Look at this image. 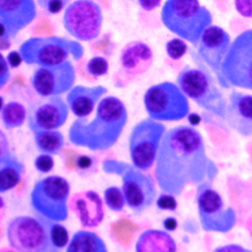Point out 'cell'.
Instances as JSON below:
<instances>
[{
  "label": "cell",
  "instance_id": "cell-33",
  "mask_svg": "<svg viewBox=\"0 0 252 252\" xmlns=\"http://www.w3.org/2000/svg\"><path fill=\"white\" fill-rule=\"evenodd\" d=\"M156 206L160 211H175L177 209L176 197L172 194L162 192L158 196Z\"/></svg>",
  "mask_w": 252,
  "mask_h": 252
},
{
  "label": "cell",
  "instance_id": "cell-22",
  "mask_svg": "<svg viewBox=\"0 0 252 252\" xmlns=\"http://www.w3.org/2000/svg\"><path fill=\"white\" fill-rule=\"evenodd\" d=\"M25 164L10 151L3 131H0V193L14 189L22 180Z\"/></svg>",
  "mask_w": 252,
  "mask_h": 252
},
{
  "label": "cell",
  "instance_id": "cell-32",
  "mask_svg": "<svg viewBox=\"0 0 252 252\" xmlns=\"http://www.w3.org/2000/svg\"><path fill=\"white\" fill-rule=\"evenodd\" d=\"M33 164H34L35 169L39 173L45 174V173L50 172L53 169V167H54V159H53L52 155L40 153L39 155H37L35 157Z\"/></svg>",
  "mask_w": 252,
  "mask_h": 252
},
{
  "label": "cell",
  "instance_id": "cell-18",
  "mask_svg": "<svg viewBox=\"0 0 252 252\" xmlns=\"http://www.w3.org/2000/svg\"><path fill=\"white\" fill-rule=\"evenodd\" d=\"M69 210L84 228H94L104 219L103 199L94 190L74 193L69 199Z\"/></svg>",
  "mask_w": 252,
  "mask_h": 252
},
{
  "label": "cell",
  "instance_id": "cell-10",
  "mask_svg": "<svg viewBox=\"0 0 252 252\" xmlns=\"http://www.w3.org/2000/svg\"><path fill=\"white\" fill-rule=\"evenodd\" d=\"M165 131L166 127L162 122L150 117L144 118L134 125L128 139L132 166L146 172L155 165Z\"/></svg>",
  "mask_w": 252,
  "mask_h": 252
},
{
  "label": "cell",
  "instance_id": "cell-16",
  "mask_svg": "<svg viewBox=\"0 0 252 252\" xmlns=\"http://www.w3.org/2000/svg\"><path fill=\"white\" fill-rule=\"evenodd\" d=\"M229 33L220 26L211 25L201 35L197 44V55L218 79L222 62L231 44Z\"/></svg>",
  "mask_w": 252,
  "mask_h": 252
},
{
  "label": "cell",
  "instance_id": "cell-35",
  "mask_svg": "<svg viewBox=\"0 0 252 252\" xmlns=\"http://www.w3.org/2000/svg\"><path fill=\"white\" fill-rule=\"evenodd\" d=\"M10 66L6 60V56L1 52L0 54V89H3L11 80Z\"/></svg>",
  "mask_w": 252,
  "mask_h": 252
},
{
  "label": "cell",
  "instance_id": "cell-25",
  "mask_svg": "<svg viewBox=\"0 0 252 252\" xmlns=\"http://www.w3.org/2000/svg\"><path fill=\"white\" fill-rule=\"evenodd\" d=\"M28 118V109L17 100L2 102L1 120L5 129L12 130L21 127Z\"/></svg>",
  "mask_w": 252,
  "mask_h": 252
},
{
  "label": "cell",
  "instance_id": "cell-1",
  "mask_svg": "<svg viewBox=\"0 0 252 252\" xmlns=\"http://www.w3.org/2000/svg\"><path fill=\"white\" fill-rule=\"evenodd\" d=\"M217 173L203 136L195 127L178 125L165 131L154 168L155 180L162 192L177 197L187 186L212 181Z\"/></svg>",
  "mask_w": 252,
  "mask_h": 252
},
{
  "label": "cell",
  "instance_id": "cell-44",
  "mask_svg": "<svg viewBox=\"0 0 252 252\" xmlns=\"http://www.w3.org/2000/svg\"><path fill=\"white\" fill-rule=\"evenodd\" d=\"M0 252H17L16 250H14L13 248H1V250H0Z\"/></svg>",
  "mask_w": 252,
  "mask_h": 252
},
{
  "label": "cell",
  "instance_id": "cell-15",
  "mask_svg": "<svg viewBox=\"0 0 252 252\" xmlns=\"http://www.w3.org/2000/svg\"><path fill=\"white\" fill-rule=\"evenodd\" d=\"M69 111V106L61 95L40 97L28 109V127L32 133L58 130L66 123Z\"/></svg>",
  "mask_w": 252,
  "mask_h": 252
},
{
  "label": "cell",
  "instance_id": "cell-8",
  "mask_svg": "<svg viewBox=\"0 0 252 252\" xmlns=\"http://www.w3.org/2000/svg\"><path fill=\"white\" fill-rule=\"evenodd\" d=\"M47 219L33 216H17L6 226V237L11 248L17 252H62L56 249L49 236Z\"/></svg>",
  "mask_w": 252,
  "mask_h": 252
},
{
  "label": "cell",
  "instance_id": "cell-19",
  "mask_svg": "<svg viewBox=\"0 0 252 252\" xmlns=\"http://www.w3.org/2000/svg\"><path fill=\"white\" fill-rule=\"evenodd\" d=\"M224 121L242 137L252 136V94L232 89L228 94Z\"/></svg>",
  "mask_w": 252,
  "mask_h": 252
},
{
  "label": "cell",
  "instance_id": "cell-40",
  "mask_svg": "<svg viewBox=\"0 0 252 252\" xmlns=\"http://www.w3.org/2000/svg\"><path fill=\"white\" fill-rule=\"evenodd\" d=\"M11 36L8 34V32L1 29V34H0V50L1 52L4 50H7L11 46Z\"/></svg>",
  "mask_w": 252,
  "mask_h": 252
},
{
  "label": "cell",
  "instance_id": "cell-27",
  "mask_svg": "<svg viewBox=\"0 0 252 252\" xmlns=\"http://www.w3.org/2000/svg\"><path fill=\"white\" fill-rule=\"evenodd\" d=\"M46 221H47V227H48L50 240H51L53 246L56 249L62 251L63 248L67 247V245L70 241V237H69L67 228L60 222L53 221L48 219Z\"/></svg>",
  "mask_w": 252,
  "mask_h": 252
},
{
  "label": "cell",
  "instance_id": "cell-9",
  "mask_svg": "<svg viewBox=\"0 0 252 252\" xmlns=\"http://www.w3.org/2000/svg\"><path fill=\"white\" fill-rule=\"evenodd\" d=\"M148 117L159 122H175L190 113L188 97L176 83L164 81L148 88L143 97Z\"/></svg>",
  "mask_w": 252,
  "mask_h": 252
},
{
  "label": "cell",
  "instance_id": "cell-42",
  "mask_svg": "<svg viewBox=\"0 0 252 252\" xmlns=\"http://www.w3.org/2000/svg\"><path fill=\"white\" fill-rule=\"evenodd\" d=\"M187 118H188V121H189V123H190V125L191 126H195V125H198L199 123H200V117H199V115L198 114H196V113H189L188 114V116H187Z\"/></svg>",
  "mask_w": 252,
  "mask_h": 252
},
{
  "label": "cell",
  "instance_id": "cell-28",
  "mask_svg": "<svg viewBox=\"0 0 252 252\" xmlns=\"http://www.w3.org/2000/svg\"><path fill=\"white\" fill-rule=\"evenodd\" d=\"M103 202L104 205L113 212L123 211L126 200L121 187L109 186L103 191Z\"/></svg>",
  "mask_w": 252,
  "mask_h": 252
},
{
  "label": "cell",
  "instance_id": "cell-17",
  "mask_svg": "<svg viewBox=\"0 0 252 252\" xmlns=\"http://www.w3.org/2000/svg\"><path fill=\"white\" fill-rule=\"evenodd\" d=\"M35 0H0V25L13 38L36 17Z\"/></svg>",
  "mask_w": 252,
  "mask_h": 252
},
{
  "label": "cell",
  "instance_id": "cell-41",
  "mask_svg": "<svg viewBox=\"0 0 252 252\" xmlns=\"http://www.w3.org/2000/svg\"><path fill=\"white\" fill-rule=\"evenodd\" d=\"M163 229L166 231H174L178 226V221L173 217H167L162 220Z\"/></svg>",
  "mask_w": 252,
  "mask_h": 252
},
{
  "label": "cell",
  "instance_id": "cell-34",
  "mask_svg": "<svg viewBox=\"0 0 252 252\" xmlns=\"http://www.w3.org/2000/svg\"><path fill=\"white\" fill-rule=\"evenodd\" d=\"M237 14L246 19H252V0H233Z\"/></svg>",
  "mask_w": 252,
  "mask_h": 252
},
{
  "label": "cell",
  "instance_id": "cell-20",
  "mask_svg": "<svg viewBox=\"0 0 252 252\" xmlns=\"http://www.w3.org/2000/svg\"><path fill=\"white\" fill-rule=\"evenodd\" d=\"M120 72L127 78H134L146 73L154 62L151 46L142 40H132L121 49Z\"/></svg>",
  "mask_w": 252,
  "mask_h": 252
},
{
  "label": "cell",
  "instance_id": "cell-24",
  "mask_svg": "<svg viewBox=\"0 0 252 252\" xmlns=\"http://www.w3.org/2000/svg\"><path fill=\"white\" fill-rule=\"evenodd\" d=\"M65 252H108L103 239L94 231H76L66 247Z\"/></svg>",
  "mask_w": 252,
  "mask_h": 252
},
{
  "label": "cell",
  "instance_id": "cell-31",
  "mask_svg": "<svg viewBox=\"0 0 252 252\" xmlns=\"http://www.w3.org/2000/svg\"><path fill=\"white\" fill-rule=\"evenodd\" d=\"M37 5L49 15H56L66 9L69 0H36Z\"/></svg>",
  "mask_w": 252,
  "mask_h": 252
},
{
  "label": "cell",
  "instance_id": "cell-7",
  "mask_svg": "<svg viewBox=\"0 0 252 252\" xmlns=\"http://www.w3.org/2000/svg\"><path fill=\"white\" fill-rule=\"evenodd\" d=\"M218 83L222 89L252 91V28L242 31L232 39Z\"/></svg>",
  "mask_w": 252,
  "mask_h": 252
},
{
  "label": "cell",
  "instance_id": "cell-3",
  "mask_svg": "<svg viewBox=\"0 0 252 252\" xmlns=\"http://www.w3.org/2000/svg\"><path fill=\"white\" fill-rule=\"evenodd\" d=\"M197 66L185 65L176 77V84L183 94L202 109L224 120L227 99L222 94L217 78L195 54Z\"/></svg>",
  "mask_w": 252,
  "mask_h": 252
},
{
  "label": "cell",
  "instance_id": "cell-29",
  "mask_svg": "<svg viewBox=\"0 0 252 252\" xmlns=\"http://www.w3.org/2000/svg\"><path fill=\"white\" fill-rule=\"evenodd\" d=\"M86 72L94 77L98 78L107 74L109 69V63L103 56H93L88 60L85 66Z\"/></svg>",
  "mask_w": 252,
  "mask_h": 252
},
{
  "label": "cell",
  "instance_id": "cell-2",
  "mask_svg": "<svg viewBox=\"0 0 252 252\" xmlns=\"http://www.w3.org/2000/svg\"><path fill=\"white\" fill-rule=\"evenodd\" d=\"M128 120L124 102L115 95L103 96L95 107L92 120L77 118L71 124L68 138L71 144L90 151H105L116 144Z\"/></svg>",
  "mask_w": 252,
  "mask_h": 252
},
{
  "label": "cell",
  "instance_id": "cell-6",
  "mask_svg": "<svg viewBox=\"0 0 252 252\" xmlns=\"http://www.w3.org/2000/svg\"><path fill=\"white\" fill-rule=\"evenodd\" d=\"M70 183L60 175H48L37 180L30 193V204L35 214L62 222L69 216Z\"/></svg>",
  "mask_w": 252,
  "mask_h": 252
},
{
  "label": "cell",
  "instance_id": "cell-36",
  "mask_svg": "<svg viewBox=\"0 0 252 252\" xmlns=\"http://www.w3.org/2000/svg\"><path fill=\"white\" fill-rule=\"evenodd\" d=\"M94 166V158L91 156L79 155L75 159V167L82 172L89 171Z\"/></svg>",
  "mask_w": 252,
  "mask_h": 252
},
{
  "label": "cell",
  "instance_id": "cell-30",
  "mask_svg": "<svg viewBox=\"0 0 252 252\" xmlns=\"http://www.w3.org/2000/svg\"><path fill=\"white\" fill-rule=\"evenodd\" d=\"M167 56L172 60H178L182 58L188 50V45L185 40L180 37H173L165 42L164 45Z\"/></svg>",
  "mask_w": 252,
  "mask_h": 252
},
{
  "label": "cell",
  "instance_id": "cell-14",
  "mask_svg": "<svg viewBox=\"0 0 252 252\" xmlns=\"http://www.w3.org/2000/svg\"><path fill=\"white\" fill-rule=\"evenodd\" d=\"M121 189L127 207L137 215L152 207L158 198L156 180L134 166L122 173Z\"/></svg>",
  "mask_w": 252,
  "mask_h": 252
},
{
  "label": "cell",
  "instance_id": "cell-43",
  "mask_svg": "<svg viewBox=\"0 0 252 252\" xmlns=\"http://www.w3.org/2000/svg\"><path fill=\"white\" fill-rule=\"evenodd\" d=\"M247 227H248L249 232H250V235H251V237H252V217H251V219L249 220V221H248V223H247Z\"/></svg>",
  "mask_w": 252,
  "mask_h": 252
},
{
  "label": "cell",
  "instance_id": "cell-5",
  "mask_svg": "<svg viewBox=\"0 0 252 252\" xmlns=\"http://www.w3.org/2000/svg\"><path fill=\"white\" fill-rule=\"evenodd\" d=\"M24 63L27 65L52 66L61 64L69 57L82 58L84 48L78 40L58 35L32 36L19 46Z\"/></svg>",
  "mask_w": 252,
  "mask_h": 252
},
{
  "label": "cell",
  "instance_id": "cell-13",
  "mask_svg": "<svg viewBox=\"0 0 252 252\" xmlns=\"http://www.w3.org/2000/svg\"><path fill=\"white\" fill-rule=\"evenodd\" d=\"M76 82V71L71 60L52 66H37L30 77V84L40 96L67 94Z\"/></svg>",
  "mask_w": 252,
  "mask_h": 252
},
{
  "label": "cell",
  "instance_id": "cell-4",
  "mask_svg": "<svg viewBox=\"0 0 252 252\" xmlns=\"http://www.w3.org/2000/svg\"><path fill=\"white\" fill-rule=\"evenodd\" d=\"M160 21L170 32L197 46L213 16L199 0H165L160 11Z\"/></svg>",
  "mask_w": 252,
  "mask_h": 252
},
{
  "label": "cell",
  "instance_id": "cell-21",
  "mask_svg": "<svg viewBox=\"0 0 252 252\" xmlns=\"http://www.w3.org/2000/svg\"><path fill=\"white\" fill-rule=\"evenodd\" d=\"M107 88L101 85H75L66 94V102L70 111L77 118H87L106 94Z\"/></svg>",
  "mask_w": 252,
  "mask_h": 252
},
{
  "label": "cell",
  "instance_id": "cell-37",
  "mask_svg": "<svg viewBox=\"0 0 252 252\" xmlns=\"http://www.w3.org/2000/svg\"><path fill=\"white\" fill-rule=\"evenodd\" d=\"M213 252H252L251 249L245 248L240 244L228 243L216 247Z\"/></svg>",
  "mask_w": 252,
  "mask_h": 252
},
{
  "label": "cell",
  "instance_id": "cell-12",
  "mask_svg": "<svg viewBox=\"0 0 252 252\" xmlns=\"http://www.w3.org/2000/svg\"><path fill=\"white\" fill-rule=\"evenodd\" d=\"M102 23V10L94 0H74L62 16L63 28L78 41L95 39L101 32Z\"/></svg>",
  "mask_w": 252,
  "mask_h": 252
},
{
  "label": "cell",
  "instance_id": "cell-39",
  "mask_svg": "<svg viewBox=\"0 0 252 252\" xmlns=\"http://www.w3.org/2000/svg\"><path fill=\"white\" fill-rule=\"evenodd\" d=\"M139 6L145 11H153L159 7L161 0H137Z\"/></svg>",
  "mask_w": 252,
  "mask_h": 252
},
{
  "label": "cell",
  "instance_id": "cell-11",
  "mask_svg": "<svg viewBox=\"0 0 252 252\" xmlns=\"http://www.w3.org/2000/svg\"><path fill=\"white\" fill-rule=\"evenodd\" d=\"M195 201L199 220L205 231L226 233L235 226V211L225 206L222 197L210 181L197 185Z\"/></svg>",
  "mask_w": 252,
  "mask_h": 252
},
{
  "label": "cell",
  "instance_id": "cell-38",
  "mask_svg": "<svg viewBox=\"0 0 252 252\" xmlns=\"http://www.w3.org/2000/svg\"><path fill=\"white\" fill-rule=\"evenodd\" d=\"M6 60L11 68H18L24 62L23 56L19 50L10 51L6 56Z\"/></svg>",
  "mask_w": 252,
  "mask_h": 252
},
{
  "label": "cell",
  "instance_id": "cell-26",
  "mask_svg": "<svg viewBox=\"0 0 252 252\" xmlns=\"http://www.w3.org/2000/svg\"><path fill=\"white\" fill-rule=\"evenodd\" d=\"M34 144L43 154L56 155L65 144L64 136L59 130H43L33 133Z\"/></svg>",
  "mask_w": 252,
  "mask_h": 252
},
{
  "label": "cell",
  "instance_id": "cell-23",
  "mask_svg": "<svg viewBox=\"0 0 252 252\" xmlns=\"http://www.w3.org/2000/svg\"><path fill=\"white\" fill-rule=\"evenodd\" d=\"M135 252H177V245L168 231L149 228L138 236Z\"/></svg>",
  "mask_w": 252,
  "mask_h": 252
}]
</instances>
